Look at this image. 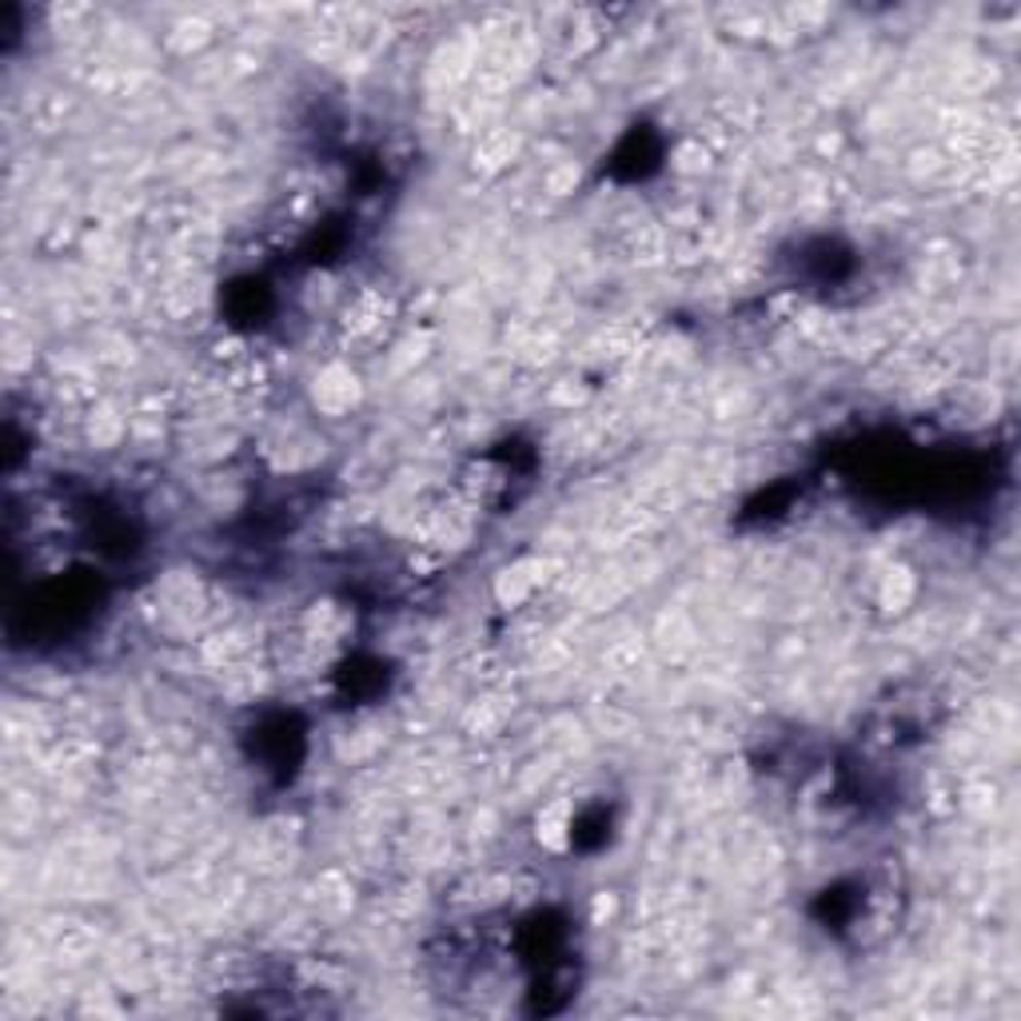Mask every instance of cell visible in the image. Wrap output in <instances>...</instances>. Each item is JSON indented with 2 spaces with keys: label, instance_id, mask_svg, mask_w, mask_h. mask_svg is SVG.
I'll list each match as a JSON object with an SVG mask.
<instances>
[{
  "label": "cell",
  "instance_id": "obj_1",
  "mask_svg": "<svg viewBox=\"0 0 1021 1021\" xmlns=\"http://www.w3.org/2000/svg\"><path fill=\"white\" fill-rule=\"evenodd\" d=\"M312 399H316V407L324 411V416H347L351 407H356L359 399V379L351 367L344 364H331L319 371L316 387H312Z\"/></svg>",
  "mask_w": 1021,
  "mask_h": 1021
},
{
  "label": "cell",
  "instance_id": "obj_2",
  "mask_svg": "<svg viewBox=\"0 0 1021 1021\" xmlns=\"http://www.w3.org/2000/svg\"><path fill=\"white\" fill-rule=\"evenodd\" d=\"M571 830H575V818H571V806L566 803H551L535 814V838H539V846H547V850H555V854L566 850Z\"/></svg>",
  "mask_w": 1021,
  "mask_h": 1021
},
{
  "label": "cell",
  "instance_id": "obj_3",
  "mask_svg": "<svg viewBox=\"0 0 1021 1021\" xmlns=\"http://www.w3.org/2000/svg\"><path fill=\"white\" fill-rule=\"evenodd\" d=\"M539 563H515V566H507L503 575H499V583H496V595L503 599L507 606H519L523 599H531V591L539 586Z\"/></svg>",
  "mask_w": 1021,
  "mask_h": 1021
}]
</instances>
